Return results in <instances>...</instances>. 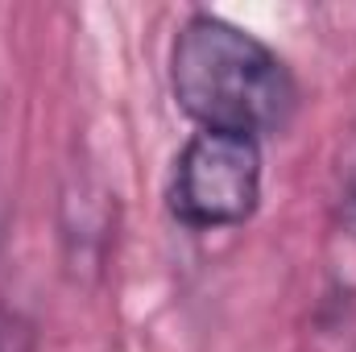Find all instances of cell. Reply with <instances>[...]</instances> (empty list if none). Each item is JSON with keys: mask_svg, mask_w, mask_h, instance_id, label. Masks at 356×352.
Masks as SVG:
<instances>
[{"mask_svg": "<svg viewBox=\"0 0 356 352\" xmlns=\"http://www.w3.org/2000/svg\"><path fill=\"white\" fill-rule=\"evenodd\" d=\"M170 91L195 129L257 141L282 133L298 108V83L286 58L216 13H191L175 33Z\"/></svg>", "mask_w": 356, "mask_h": 352, "instance_id": "cell-1", "label": "cell"}, {"mask_svg": "<svg viewBox=\"0 0 356 352\" xmlns=\"http://www.w3.org/2000/svg\"><path fill=\"white\" fill-rule=\"evenodd\" d=\"M166 203L191 232L241 228L261 203V141L195 129L175 158Z\"/></svg>", "mask_w": 356, "mask_h": 352, "instance_id": "cell-2", "label": "cell"}, {"mask_svg": "<svg viewBox=\"0 0 356 352\" xmlns=\"http://www.w3.org/2000/svg\"><path fill=\"white\" fill-rule=\"evenodd\" d=\"M112 245V195L95 178H71L63 191V249L75 278H95Z\"/></svg>", "mask_w": 356, "mask_h": 352, "instance_id": "cell-3", "label": "cell"}, {"mask_svg": "<svg viewBox=\"0 0 356 352\" xmlns=\"http://www.w3.org/2000/svg\"><path fill=\"white\" fill-rule=\"evenodd\" d=\"M0 352H33V328L17 311H0Z\"/></svg>", "mask_w": 356, "mask_h": 352, "instance_id": "cell-4", "label": "cell"}, {"mask_svg": "<svg viewBox=\"0 0 356 352\" xmlns=\"http://www.w3.org/2000/svg\"><path fill=\"white\" fill-rule=\"evenodd\" d=\"M340 224L348 228V237H356V175L344 182V195H340Z\"/></svg>", "mask_w": 356, "mask_h": 352, "instance_id": "cell-5", "label": "cell"}]
</instances>
